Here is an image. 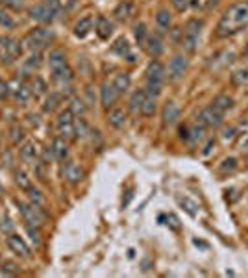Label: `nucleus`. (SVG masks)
Masks as SVG:
<instances>
[{"instance_id": "obj_1", "label": "nucleus", "mask_w": 248, "mask_h": 278, "mask_svg": "<svg viewBox=\"0 0 248 278\" xmlns=\"http://www.w3.org/2000/svg\"><path fill=\"white\" fill-rule=\"evenodd\" d=\"M248 26V2H237L226 9L221 15L217 24V36L231 37L239 34L241 30Z\"/></svg>"}, {"instance_id": "obj_2", "label": "nucleus", "mask_w": 248, "mask_h": 278, "mask_svg": "<svg viewBox=\"0 0 248 278\" xmlns=\"http://www.w3.org/2000/svg\"><path fill=\"white\" fill-rule=\"evenodd\" d=\"M163 82H165V67L157 60L150 61V65L147 67V89L145 91L157 97L163 91Z\"/></svg>"}, {"instance_id": "obj_3", "label": "nucleus", "mask_w": 248, "mask_h": 278, "mask_svg": "<svg viewBox=\"0 0 248 278\" xmlns=\"http://www.w3.org/2000/svg\"><path fill=\"white\" fill-rule=\"evenodd\" d=\"M56 39V34L48 28H36L32 30L24 39V45L32 50V52H41L43 48L50 45Z\"/></svg>"}, {"instance_id": "obj_4", "label": "nucleus", "mask_w": 248, "mask_h": 278, "mask_svg": "<svg viewBox=\"0 0 248 278\" xmlns=\"http://www.w3.org/2000/svg\"><path fill=\"white\" fill-rule=\"evenodd\" d=\"M59 0H41L37 6L30 9V17L37 20V22H50L59 13Z\"/></svg>"}, {"instance_id": "obj_5", "label": "nucleus", "mask_w": 248, "mask_h": 278, "mask_svg": "<svg viewBox=\"0 0 248 278\" xmlns=\"http://www.w3.org/2000/svg\"><path fill=\"white\" fill-rule=\"evenodd\" d=\"M204 22L200 19H191L184 28V37H182V45L187 52H194L196 45H198V39L202 34Z\"/></svg>"}, {"instance_id": "obj_6", "label": "nucleus", "mask_w": 248, "mask_h": 278, "mask_svg": "<svg viewBox=\"0 0 248 278\" xmlns=\"http://www.w3.org/2000/svg\"><path fill=\"white\" fill-rule=\"evenodd\" d=\"M22 52V46L17 39L9 36H0V60L4 63H11L15 61Z\"/></svg>"}, {"instance_id": "obj_7", "label": "nucleus", "mask_w": 248, "mask_h": 278, "mask_svg": "<svg viewBox=\"0 0 248 278\" xmlns=\"http://www.w3.org/2000/svg\"><path fill=\"white\" fill-rule=\"evenodd\" d=\"M222 117H224V111H221L219 108H215L213 104H210L208 108H204L198 117H196V122L204 126V128H217L222 124Z\"/></svg>"}, {"instance_id": "obj_8", "label": "nucleus", "mask_w": 248, "mask_h": 278, "mask_svg": "<svg viewBox=\"0 0 248 278\" xmlns=\"http://www.w3.org/2000/svg\"><path fill=\"white\" fill-rule=\"evenodd\" d=\"M19 212L22 215V219L26 221V224H34V226H41L46 219L41 206H36L32 202H19Z\"/></svg>"}, {"instance_id": "obj_9", "label": "nucleus", "mask_w": 248, "mask_h": 278, "mask_svg": "<svg viewBox=\"0 0 248 278\" xmlns=\"http://www.w3.org/2000/svg\"><path fill=\"white\" fill-rule=\"evenodd\" d=\"M74 117H76V115H74L69 108L57 115V132H59V136L65 138L67 141L76 138V124H74L76 119H74Z\"/></svg>"}, {"instance_id": "obj_10", "label": "nucleus", "mask_w": 248, "mask_h": 278, "mask_svg": "<svg viewBox=\"0 0 248 278\" xmlns=\"http://www.w3.org/2000/svg\"><path fill=\"white\" fill-rule=\"evenodd\" d=\"M187 69H189L187 58L182 54L174 56V58L171 60V63H169V78H171V80H180V78L187 73Z\"/></svg>"}, {"instance_id": "obj_11", "label": "nucleus", "mask_w": 248, "mask_h": 278, "mask_svg": "<svg viewBox=\"0 0 248 278\" xmlns=\"http://www.w3.org/2000/svg\"><path fill=\"white\" fill-rule=\"evenodd\" d=\"M8 247L11 252H15L20 258H28L30 256V247L26 245V241L22 239L20 236H15V234H9L8 238Z\"/></svg>"}, {"instance_id": "obj_12", "label": "nucleus", "mask_w": 248, "mask_h": 278, "mask_svg": "<svg viewBox=\"0 0 248 278\" xmlns=\"http://www.w3.org/2000/svg\"><path fill=\"white\" fill-rule=\"evenodd\" d=\"M202 134H204V126H200L198 122L196 124H187V126H184V128L180 130L182 139L187 141V143H191V145L198 143L202 139Z\"/></svg>"}, {"instance_id": "obj_13", "label": "nucleus", "mask_w": 248, "mask_h": 278, "mask_svg": "<svg viewBox=\"0 0 248 278\" xmlns=\"http://www.w3.org/2000/svg\"><path fill=\"white\" fill-rule=\"evenodd\" d=\"M161 119H163L165 126H172V124L178 122V119H180V108L176 106V102L172 100L165 102L163 111H161Z\"/></svg>"}, {"instance_id": "obj_14", "label": "nucleus", "mask_w": 248, "mask_h": 278, "mask_svg": "<svg viewBox=\"0 0 248 278\" xmlns=\"http://www.w3.org/2000/svg\"><path fill=\"white\" fill-rule=\"evenodd\" d=\"M50 150H52V158L57 159V161H65L69 158V143L65 138H56L50 145Z\"/></svg>"}, {"instance_id": "obj_15", "label": "nucleus", "mask_w": 248, "mask_h": 278, "mask_svg": "<svg viewBox=\"0 0 248 278\" xmlns=\"http://www.w3.org/2000/svg\"><path fill=\"white\" fill-rule=\"evenodd\" d=\"M119 99V93L113 87V83H104L100 89V102L104 108H111Z\"/></svg>"}, {"instance_id": "obj_16", "label": "nucleus", "mask_w": 248, "mask_h": 278, "mask_svg": "<svg viewBox=\"0 0 248 278\" xmlns=\"http://www.w3.org/2000/svg\"><path fill=\"white\" fill-rule=\"evenodd\" d=\"M48 65H50V71L56 73V71H59V69H63L67 67V58H65V52L63 50H59V48H54V50H50V54H48Z\"/></svg>"}, {"instance_id": "obj_17", "label": "nucleus", "mask_w": 248, "mask_h": 278, "mask_svg": "<svg viewBox=\"0 0 248 278\" xmlns=\"http://www.w3.org/2000/svg\"><path fill=\"white\" fill-rule=\"evenodd\" d=\"M111 52L113 54L120 56V58H128V61H134V56H132V48L128 45V39L126 37H119L113 45H111Z\"/></svg>"}, {"instance_id": "obj_18", "label": "nucleus", "mask_w": 248, "mask_h": 278, "mask_svg": "<svg viewBox=\"0 0 248 278\" xmlns=\"http://www.w3.org/2000/svg\"><path fill=\"white\" fill-rule=\"evenodd\" d=\"M145 48H147V52L152 56V58L161 56V52H163V41H161V37L157 36V34L148 36L147 43H145Z\"/></svg>"}, {"instance_id": "obj_19", "label": "nucleus", "mask_w": 248, "mask_h": 278, "mask_svg": "<svg viewBox=\"0 0 248 278\" xmlns=\"http://www.w3.org/2000/svg\"><path fill=\"white\" fill-rule=\"evenodd\" d=\"M93 26H95V17H93V15H87V17L80 19V20L76 22V26H74V36L85 37L93 30Z\"/></svg>"}, {"instance_id": "obj_20", "label": "nucleus", "mask_w": 248, "mask_h": 278, "mask_svg": "<svg viewBox=\"0 0 248 278\" xmlns=\"http://www.w3.org/2000/svg\"><path fill=\"white\" fill-rule=\"evenodd\" d=\"M65 178H67L71 184H78L83 178V169L78 165V163L69 161V163L65 165Z\"/></svg>"}, {"instance_id": "obj_21", "label": "nucleus", "mask_w": 248, "mask_h": 278, "mask_svg": "<svg viewBox=\"0 0 248 278\" xmlns=\"http://www.w3.org/2000/svg\"><path fill=\"white\" fill-rule=\"evenodd\" d=\"M108 122H110V126L113 128H122L124 126V122H126V113L122 108H115V110H111L108 113Z\"/></svg>"}, {"instance_id": "obj_22", "label": "nucleus", "mask_w": 248, "mask_h": 278, "mask_svg": "<svg viewBox=\"0 0 248 278\" xmlns=\"http://www.w3.org/2000/svg\"><path fill=\"white\" fill-rule=\"evenodd\" d=\"M113 87L117 89V93L119 95H122V93H126L130 89V83H132V78H130L128 73H119L115 74V78H113Z\"/></svg>"}, {"instance_id": "obj_23", "label": "nucleus", "mask_w": 248, "mask_h": 278, "mask_svg": "<svg viewBox=\"0 0 248 278\" xmlns=\"http://www.w3.org/2000/svg\"><path fill=\"white\" fill-rule=\"evenodd\" d=\"M32 95H34L32 89L28 87L26 83H22V82L17 83V85H15V89H13V99H15L17 102H20V104H26V102L32 99Z\"/></svg>"}, {"instance_id": "obj_24", "label": "nucleus", "mask_w": 248, "mask_h": 278, "mask_svg": "<svg viewBox=\"0 0 248 278\" xmlns=\"http://www.w3.org/2000/svg\"><path fill=\"white\" fill-rule=\"evenodd\" d=\"M96 34L100 39H110V36L113 34V24L110 22V19L98 17L96 19Z\"/></svg>"}, {"instance_id": "obj_25", "label": "nucleus", "mask_w": 248, "mask_h": 278, "mask_svg": "<svg viewBox=\"0 0 248 278\" xmlns=\"http://www.w3.org/2000/svg\"><path fill=\"white\" fill-rule=\"evenodd\" d=\"M156 97L150 95V93H145V99H143V104H141V113L145 117H152L156 113Z\"/></svg>"}, {"instance_id": "obj_26", "label": "nucleus", "mask_w": 248, "mask_h": 278, "mask_svg": "<svg viewBox=\"0 0 248 278\" xmlns=\"http://www.w3.org/2000/svg\"><path fill=\"white\" fill-rule=\"evenodd\" d=\"M20 159L24 161V163H34L37 159V150H36V145L34 143H24L22 147H20Z\"/></svg>"}, {"instance_id": "obj_27", "label": "nucleus", "mask_w": 248, "mask_h": 278, "mask_svg": "<svg viewBox=\"0 0 248 278\" xmlns=\"http://www.w3.org/2000/svg\"><path fill=\"white\" fill-rule=\"evenodd\" d=\"M211 104L215 108H219L221 111H228L233 108V99H231L230 95H224V93H222V95H217V97L213 99Z\"/></svg>"}, {"instance_id": "obj_28", "label": "nucleus", "mask_w": 248, "mask_h": 278, "mask_svg": "<svg viewBox=\"0 0 248 278\" xmlns=\"http://www.w3.org/2000/svg\"><path fill=\"white\" fill-rule=\"evenodd\" d=\"M132 13H134V6L130 2H120L119 6L115 8V11H113V15L119 20H128L132 17Z\"/></svg>"}, {"instance_id": "obj_29", "label": "nucleus", "mask_w": 248, "mask_h": 278, "mask_svg": "<svg viewBox=\"0 0 248 278\" xmlns=\"http://www.w3.org/2000/svg\"><path fill=\"white\" fill-rule=\"evenodd\" d=\"M145 89H137V91L134 93V95H132V97H130V110L132 111H135V113H137V111H141V104H143V99H145Z\"/></svg>"}, {"instance_id": "obj_30", "label": "nucleus", "mask_w": 248, "mask_h": 278, "mask_svg": "<svg viewBox=\"0 0 248 278\" xmlns=\"http://www.w3.org/2000/svg\"><path fill=\"white\" fill-rule=\"evenodd\" d=\"M61 102V95L59 93H50L48 97L45 99V104H43V110L46 111V113H50V111H54L56 108H57V104Z\"/></svg>"}, {"instance_id": "obj_31", "label": "nucleus", "mask_w": 248, "mask_h": 278, "mask_svg": "<svg viewBox=\"0 0 248 278\" xmlns=\"http://www.w3.org/2000/svg\"><path fill=\"white\" fill-rule=\"evenodd\" d=\"M156 22L161 30H169L171 22H172V17H171V13H169L167 9H159L156 15Z\"/></svg>"}, {"instance_id": "obj_32", "label": "nucleus", "mask_w": 248, "mask_h": 278, "mask_svg": "<svg viewBox=\"0 0 248 278\" xmlns=\"http://www.w3.org/2000/svg\"><path fill=\"white\" fill-rule=\"evenodd\" d=\"M15 184H17L22 191H28L30 187H34V185H32V180L28 178V175L24 171H15Z\"/></svg>"}, {"instance_id": "obj_33", "label": "nucleus", "mask_w": 248, "mask_h": 278, "mask_svg": "<svg viewBox=\"0 0 248 278\" xmlns=\"http://www.w3.org/2000/svg\"><path fill=\"white\" fill-rule=\"evenodd\" d=\"M134 34H135V39H137L139 45L145 46V43H147V37H148L147 24H145V22H139V24H135V28H134Z\"/></svg>"}, {"instance_id": "obj_34", "label": "nucleus", "mask_w": 248, "mask_h": 278, "mask_svg": "<svg viewBox=\"0 0 248 278\" xmlns=\"http://www.w3.org/2000/svg\"><path fill=\"white\" fill-rule=\"evenodd\" d=\"M39 67H41V54H39V52H34V54L30 56L26 61H24V69H26V71H32V73H36Z\"/></svg>"}, {"instance_id": "obj_35", "label": "nucleus", "mask_w": 248, "mask_h": 278, "mask_svg": "<svg viewBox=\"0 0 248 278\" xmlns=\"http://www.w3.org/2000/svg\"><path fill=\"white\" fill-rule=\"evenodd\" d=\"M231 82L233 85H248V67L231 74Z\"/></svg>"}, {"instance_id": "obj_36", "label": "nucleus", "mask_w": 248, "mask_h": 278, "mask_svg": "<svg viewBox=\"0 0 248 278\" xmlns=\"http://www.w3.org/2000/svg\"><path fill=\"white\" fill-rule=\"evenodd\" d=\"M180 204H182V206H184V210L187 213H189V215H196V212H198V204L194 202V200H191V199H189V197H184V199H180Z\"/></svg>"}, {"instance_id": "obj_37", "label": "nucleus", "mask_w": 248, "mask_h": 278, "mask_svg": "<svg viewBox=\"0 0 248 278\" xmlns=\"http://www.w3.org/2000/svg\"><path fill=\"white\" fill-rule=\"evenodd\" d=\"M0 26L8 28V30L15 28V20H13V17L4 8H0Z\"/></svg>"}, {"instance_id": "obj_38", "label": "nucleus", "mask_w": 248, "mask_h": 278, "mask_svg": "<svg viewBox=\"0 0 248 278\" xmlns=\"http://www.w3.org/2000/svg\"><path fill=\"white\" fill-rule=\"evenodd\" d=\"M28 197H30V202L36 204V206H43L45 204V197L41 195V191H37V189H34V187H30L26 191Z\"/></svg>"}, {"instance_id": "obj_39", "label": "nucleus", "mask_w": 248, "mask_h": 278, "mask_svg": "<svg viewBox=\"0 0 248 278\" xmlns=\"http://www.w3.org/2000/svg\"><path fill=\"white\" fill-rule=\"evenodd\" d=\"M69 110L73 111L74 115H82L83 111H85V104H83V100L82 99H78V97H74L73 100H71V106H69Z\"/></svg>"}, {"instance_id": "obj_40", "label": "nucleus", "mask_w": 248, "mask_h": 278, "mask_svg": "<svg viewBox=\"0 0 248 278\" xmlns=\"http://www.w3.org/2000/svg\"><path fill=\"white\" fill-rule=\"evenodd\" d=\"M239 147L241 148L248 147V119L241 124V128H239Z\"/></svg>"}, {"instance_id": "obj_41", "label": "nucleus", "mask_w": 248, "mask_h": 278, "mask_svg": "<svg viewBox=\"0 0 248 278\" xmlns=\"http://www.w3.org/2000/svg\"><path fill=\"white\" fill-rule=\"evenodd\" d=\"M46 91V83L43 78H39V76H36L34 78V82H32V93L34 95H43V93Z\"/></svg>"}, {"instance_id": "obj_42", "label": "nucleus", "mask_w": 248, "mask_h": 278, "mask_svg": "<svg viewBox=\"0 0 248 278\" xmlns=\"http://www.w3.org/2000/svg\"><path fill=\"white\" fill-rule=\"evenodd\" d=\"M76 138H85L89 134V126L83 119H76Z\"/></svg>"}, {"instance_id": "obj_43", "label": "nucleus", "mask_w": 248, "mask_h": 278, "mask_svg": "<svg viewBox=\"0 0 248 278\" xmlns=\"http://www.w3.org/2000/svg\"><path fill=\"white\" fill-rule=\"evenodd\" d=\"M39 226H34V224H26V232L28 236H30V239L34 241L36 245H41V234H39V230H37Z\"/></svg>"}, {"instance_id": "obj_44", "label": "nucleus", "mask_w": 248, "mask_h": 278, "mask_svg": "<svg viewBox=\"0 0 248 278\" xmlns=\"http://www.w3.org/2000/svg\"><path fill=\"white\" fill-rule=\"evenodd\" d=\"M0 232L2 234H13V222H11V219H9L8 215H4L2 219H0Z\"/></svg>"}, {"instance_id": "obj_45", "label": "nucleus", "mask_w": 248, "mask_h": 278, "mask_svg": "<svg viewBox=\"0 0 248 278\" xmlns=\"http://www.w3.org/2000/svg\"><path fill=\"white\" fill-rule=\"evenodd\" d=\"M237 169V159L235 158H228V159H224L221 165V171H235Z\"/></svg>"}, {"instance_id": "obj_46", "label": "nucleus", "mask_w": 248, "mask_h": 278, "mask_svg": "<svg viewBox=\"0 0 248 278\" xmlns=\"http://www.w3.org/2000/svg\"><path fill=\"white\" fill-rule=\"evenodd\" d=\"M171 2H172V6H174L178 11H185V9L193 4V0H171Z\"/></svg>"}, {"instance_id": "obj_47", "label": "nucleus", "mask_w": 248, "mask_h": 278, "mask_svg": "<svg viewBox=\"0 0 248 278\" xmlns=\"http://www.w3.org/2000/svg\"><path fill=\"white\" fill-rule=\"evenodd\" d=\"M11 139H13V143H20V139H22V130L19 128V126H13V128H11Z\"/></svg>"}, {"instance_id": "obj_48", "label": "nucleus", "mask_w": 248, "mask_h": 278, "mask_svg": "<svg viewBox=\"0 0 248 278\" xmlns=\"http://www.w3.org/2000/svg\"><path fill=\"white\" fill-rule=\"evenodd\" d=\"M9 93V87H8V83L4 82L2 78H0V99H4L6 95Z\"/></svg>"}, {"instance_id": "obj_49", "label": "nucleus", "mask_w": 248, "mask_h": 278, "mask_svg": "<svg viewBox=\"0 0 248 278\" xmlns=\"http://www.w3.org/2000/svg\"><path fill=\"white\" fill-rule=\"evenodd\" d=\"M0 4H4V6H9V8H15V9L20 8V2H17V0H0Z\"/></svg>"}, {"instance_id": "obj_50", "label": "nucleus", "mask_w": 248, "mask_h": 278, "mask_svg": "<svg viewBox=\"0 0 248 278\" xmlns=\"http://www.w3.org/2000/svg\"><path fill=\"white\" fill-rule=\"evenodd\" d=\"M233 136H235V128H228L226 132H224V134H222V139L226 141V139H231Z\"/></svg>"}, {"instance_id": "obj_51", "label": "nucleus", "mask_w": 248, "mask_h": 278, "mask_svg": "<svg viewBox=\"0 0 248 278\" xmlns=\"http://www.w3.org/2000/svg\"><path fill=\"white\" fill-rule=\"evenodd\" d=\"M243 54H245V58H248V45H247V48H245V52H243Z\"/></svg>"}, {"instance_id": "obj_52", "label": "nucleus", "mask_w": 248, "mask_h": 278, "mask_svg": "<svg viewBox=\"0 0 248 278\" xmlns=\"http://www.w3.org/2000/svg\"><path fill=\"white\" fill-rule=\"evenodd\" d=\"M0 191H2V185H0Z\"/></svg>"}, {"instance_id": "obj_53", "label": "nucleus", "mask_w": 248, "mask_h": 278, "mask_svg": "<svg viewBox=\"0 0 248 278\" xmlns=\"http://www.w3.org/2000/svg\"><path fill=\"white\" fill-rule=\"evenodd\" d=\"M247 159H248V156H247Z\"/></svg>"}]
</instances>
